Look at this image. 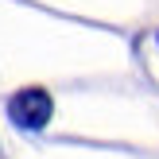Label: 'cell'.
I'll list each match as a JSON object with an SVG mask.
<instances>
[{
	"mask_svg": "<svg viewBox=\"0 0 159 159\" xmlns=\"http://www.w3.org/2000/svg\"><path fill=\"white\" fill-rule=\"evenodd\" d=\"M51 113H54V105H51V93L47 89H20L8 101V116L23 132H43L47 120H51Z\"/></svg>",
	"mask_w": 159,
	"mask_h": 159,
	"instance_id": "obj_1",
	"label": "cell"
}]
</instances>
